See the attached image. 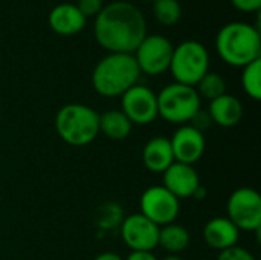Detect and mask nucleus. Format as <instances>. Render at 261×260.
<instances>
[{
    "instance_id": "1",
    "label": "nucleus",
    "mask_w": 261,
    "mask_h": 260,
    "mask_svg": "<svg viewBox=\"0 0 261 260\" xmlns=\"http://www.w3.org/2000/svg\"><path fill=\"white\" fill-rule=\"evenodd\" d=\"M93 34L109 54H133L147 35V21L136 5L118 0L102 6L95 17Z\"/></svg>"
},
{
    "instance_id": "2",
    "label": "nucleus",
    "mask_w": 261,
    "mask_h": 260,
    "mask_svg": "<svg viewBox=\"0 0 261 260\" xmlns=\"http://www.w3.org/2000/svg\"><path fill=\"white\" fill-rule=\"evenodd\" d=\"M216 49L226 64L245 67L261 58L260 28L243 21L228 23L217 32Z\"/></svg>"
},
{
    "instance_id": "3",
    "label": "nucleus",
    "mask_w": 261,
    "mask_h": 260,
    "mask_svg": "<svg viewBox=\"0 0 261 260\" xmlns=\"http://www.w3.org/2000/svg\"><path fill=\"white\" fill-rule=\"evenodd\" d=\"M139 77L141 70L133 54H107L95 66L92 84L99 95L115 98L138 84Z\"/></svg>"
},
{
    "instance_id": "4",
    "label": "nucleus",
    "mask_w": 261,
    "mask_h": 260,
    "mask_svg": "<svg viewBox=\"0 0 261 260\" xmlns=\"http://www.w3.org/2000/svg\"><path fill=\"white\" fill-rule=\"evenodd\" d=\"M55 130L70 146H87L99 135V113L86 104H66L55 116Z\"/></svg>"
},
{
    "instance_id": "5",
    "label": "nucleus",
    "mask_w": 261,
    "mask_h": 260,
    "mask_svg": "<svg viewBox=\"0 0 261 260\" xmlns=\"http://www.w3.org/2000/svg\"><path fill=\"white\" fill-rule=\"evenodd\" d=\"M210 69V54L205 44L197 40L179 43L171 57L170 72L176 83L196 86Z\"/></svg>"
},
{
    "instance_id": "6",
    "label": "nucleus",
    "mask_w": 261,
    "mask_h": 260,
    "mask_svg": "<svg viewBox=\"0 0 261 260\" xmlns=\"http://www.w3.org/2000/svg\"><path fill=\"white\" fill-rule=\"evenodd\" d=\"M158 115L173 124L190 123L200 109V97L193 86L171 83L158 95Z\"/></svg>"
},
{
    "instance_id": "7",
    "label": "nucleus",
    "mask_w": 261,
    "mask_h": 260,
    "mask_svg": "<svg viewBox=\"0 0 261 260\" xmlns=\"http://www.w3.org/2000/svg\"><path fill=\"white\" fill-rule=\"evenodd\" d=\"M228 219L239 231H260L261 198L251 187H240L228 199Z\"/></svg>"
},
{
    "instance_id": "8",
    "label": "nucleus",
    "mask_w": 261,
    "mask_h": 260,
    "mask_svg": "<svg viewBox=\"0 0 261 260\" xmlns=\"http://www.w3.org/2000/svg\"><path fill=\"white\" fill-rule=\"evenodd\" d=\"M174 46L164 35H145L138 49L133 52V57L138 63L141 74L147 75H161L170 69L171 57Z\"/></svg>"
},
{
    "instance_id": "9",
    "label": "nucleus",
    "mask_w": 261,
    "mask_h": 260,
    "mask_svg": "<svg viewBox=\"0 0 261 260\" xmlns=\"http://www.w3.org/2000/svg\"><path fill=\"white\" fill-rule=\"evenodd\" d=\"M141 215L154 222L158 227L173 224L180 211L179 199L171 195L164 185L147 188L141 196Z\"/></svg>"
},
{
    "instance_id": "10",
    "label": "nucleus",
    "mask_w": 261,
    "mask_h": 260,
    "mask_svg": "<svg viewBox=\"0 0 261 260\" xmlns=\"http://www.w3.org/2000/svg\"><path fill=\"white\" fill-rule=\"evenodd\" d=\"M119 110L130 120L133 126H147L159 116L158 97L150 87L135 84L121 97Z\"/></svg>"
},
{
    "instance_id": "11",
    "label": "nucleus",
    "mask_w": 261,
    "mask_h": 260,
    "mask_svg": "<svg viewBox=\"0 0 261 260\" xmlns=\"http://www.w3.org/2000/svg\"><path fill=\"white\" fill-rule=\"evenodd\" d=\"M159 228L141 213L130 215L121 225V238L132 251H153L159 242Z\"/></svg>"
},
{
    "instance_id": "12",
    "label": "nucleus",
    "mask_w": 261,
    "mask_h": 260,
    "mask_svg": "<svg viewBox=\"0 0 261 260\" xmlns=\"http://www.w3.org/2000/svg\"><path fill=\"white\" fill-rule=\"evenodd\" d=\"M174 161L194 166L205 153L206 141L202 132L196 130L190 124L180 126L170 138Z\"/></svg>"
},
{
    "instance_id": "13",
    "label": "nucleus",
    "mask_w": 261,
    "mask_h": 260,
    "mask_svg": "<svg viewBox=\"0 0 261 260\" xmlns=\"http://www.w3.org/2000/svg\"><path fill=\"white\" fill-rule=\"evenodd\" d=\"M164 187L179 201L193 198L200 187V178L194 166L174 161L164 173Z\"/></svg>"
},
{
    "instance_id": "14",
    "label": "nucleus",
    "mask_w": 261,
    "mask_h": 260,
    "mask_svg": "<svg viewBox=\"0 0 261 260\" xmlns=\"http://www.w3.org/2000/svg\"><path fill=\"white\" fill-rule=\"evenodd\" d=\"M87 18L81 14L75 3H60L49 12L47 23L50 29L63 37H72L80 34L86 26Z\"/></svg>"
},
{
    "instance_id": "15",
    "label": "nucleus",
    "mask_w": 261,
    "mask_h": 260,
    "mask_svg": "<svg viewBox=\"0 0 261 260\" xmlns=\"http://www.w3.org/2000/svg\"><path fill=\"white\" fill-rule=\"evenodd\" d=\"M239 238V228L228 218H213L203 228V239L206 245L217 251H225L236 247Z\"/></svg>"
},
{
    "instance_id": "16",
    "label": "nucleus",
    "mask_w": 261,
    "mask_h": 260,
    "mask_svg": "<svg viewBox=\"0 0 261 260\" xmlns=\"http://www.w3.org/2000/svg\"><path fill=\"white\" fill-rule=\"evenodd\" d=\"M208 113L214 124L229 129L240 123L243 116V106L234 95L225 93L213 101H210Z\"/></svg>"
},
{
    "instance_id": "17",
    "label": "nucleus",
    "mask_w": 261,
    "mask_h": 260,
    "mask_svg": "<svg viewBox=\"0 0 261 260\" xmlns=\"http://www.w3.org/2000/svg\"><path fill=\"white\" fill-rule=\"evenodd\" d=\"M144 166L153 173H164L173 162L174 155L171 150V144L168 138L154 136L151 138L142 150Z\"/></svg>"
},
{
    "instance_id": "18",
    "label": "nucleus",
    "mask_w": 261,
    "mask_h": 260,
    "mask_svg": "<svg viewBox=\"0 0 261 260\" xmlns=\"http://www.w3.org/2000/svg\"><path fill=\"white\" fill-rule=\"evenodd\" d=\"M133 124L118 109L106 110L99 115V133L113 141H122L132 133Z\"/></svg>"
},
{
    "instance_id": "19",
    "label": "nucleus",
    "mask_w": 261,
    "mask_h": 260,
    "mask_svg": "<svg viewBox=\"0 0 261 260\" xmlns=\"http://www.w3.org/2000/svg\"><path fill=\"white\" fill-rule=\"evenodd\" d=\"M190 241H191L190 231L176 222L167 224L159 228L158 247H162L170 254H177V253L185 251L190 245Z\"/></svg>"
},
{
    "instance_id": "20",
    "label": "nucleus",
    "mask_w": 261,
    "mask_h": 260,
    "mask_svg": "<svg viewBox=\"0 0 261 260\" xmlns=\"http://www.w3.org/2000/svg\"><path fill=\"white\" fill-rule=\"evenodd\" d=\"M194 89H196V92L199 93L200 98L213 101V100H216V98L226 93V81L220 74L208 70L200 78V81L194 86Z\"/></svg>"
},
{
    "instance_id": "21",
    "label": "nucleus",
    "mask_w": 261,
    "mask_h": 260,
    "mask_svg": "<svg viewBox=\"0 0 261 260\" xmlns=\"http://www.w3.org/2000/svg\"><path fill=\"white\" fill-rule=\"evenodd\" d=\"M153 15L158 23L173 26L182 17V6L179 0H156L153 2Z\"/></svg>"
},
{
    "instance_id": "22",
    "label": "nucleus",
    "mask_w": 261,
    "mask_h": 260,
    "mask_svg": "<svg viewBox=\"0 0 261 260\" xmlns=\"http://www.w3.org/2000/svg\"><path fill=\"white\" fill-rule=\"evenodd\" d=\"M242 86L248 97L258 101L261 98V58L242 67Z\"/></svg>"
},
{
    "instance_id": "23",
    "label": "nucleus",
    "mask_w": 261,
    "mask_h": 260,
    "mask_svg": "<svg viewBox=\"0 0 261 260\" xmlns=\"http://www.w3.org/2000/svg\"><path fill=\"white\" fill-rule=\"evenodd\" d=\"M217 260H257L252 253H249L246 248L242 247H232L225 251H220Z\"/></svg>"
},
{
    "instance_id": "24",
    "label": "nucleus",
    "mask_w": 261,
    "mask_h": 260,
    "mask_svg": "<svg viewBox=\"0 0 261 260\" xmlns=\"http://www.w3.org/2000/svg\"><path fill=\"white\" fill-rule=\"evenodd\" d=\"M75 5L81 11V14L87 18V17H96L102 9L104 2L102 0H78Z\"/></svg>"
},
{
    "instance_id": "25",
    "label": "nucleus",
    "mask_w": 261,
    "mask_h": 260,
    "mask_svg": "<svg viewBox=\"0 0 261 260\" xmlns=\"http://www.w3.org/2000/svg\"><path fill=\"white\" fill-rule=\"evenodd\" d=\"M190 126L191 127H194L196 130H199V132H205V130H208L210 127H211V124H213V120H211V116H210V113H208V110H203L202 107L193 115V118L190 120Z\"/></svg>"
},
{
    "instance_id": "26",
    "label": "nucleus",
    "mask_w": 261,
    "mask_h": 260,
    "mask_svg": "<svg viewBox=\"0 0 261 260\" xmlns=\"http://www.w3.org/2000/svg\"><path fill=\"white\" fill-rule=\"evenodd\" d=\"M232 6L237 9V11H242V12H260L261 9V0H231Z\"/></svg>"
},
{
    "instance_id": "27",
    "label": "nucleus",
    "mask_w": 261,
    "mask_h": 260,
    "mask_svg": "<svg viewBox=\"0 0 261 260\" xmlns=\"http://www.w3.org/2000/svg\"><path fill=\"white\" fill-rule=\"evenodd\" d=\"M124 260H158V257L151 251H132Z\"/></svg>"
},
{
    "instance_id": "28",
    "label": "nucleus",
    "mask_w": 261,
    "mask_h": 260,
    "mask_svg": "<svg viewBox=\"0 0 261 260\" xmlns=\"http://www.w3.org/2000/svg\"><path fill=\"white\" fill-rule=\"evenodd\" d=\"M93 260H124L119 254H116V253H110V251H106V253H101V254H98L96 257Z\"/></svg>"
},
{
    "instance_id": "29",
    "label": "nucleus",
    "mask_w": 261,
    "mask_h": 260,
    "mask_svg": "<svg viewBox=\"0 0 261 260\" xmlns=\"http://www.w3.org/2000/svg\"><path fill=\"white\" fill-rule=\"evenodd\" d=\"M162 260H182V257H179L177 254H168V256H165Z\"/></svg>"
},
{
    "instance_id": "30",
    "label": "nucleus",
    "mask_w": 261,
    "mask_h": 260,
    "mask_svg": "<svg viewBox=\"0 0 261 260\" xmlns=\"http://www.w3.org/2000/svg\"><path fill=\"white\" fill-rule=\"evenodd\" d=\"M144 2H156V0H144Z\"/></svg>"
}]
</instances>
